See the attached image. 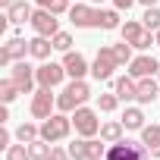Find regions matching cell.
Returning <instances> with one entry per match:
<instances>
[{
	"label": "cell",
	"instance_id": "2e32d148",
	"mask_svg": "<svg viewBox=\"0 0 160 160\" xmlns=\"http://www.w3.org/2000/svg\"><path fill=\"white\" fill-rule=\"evenodd\" d=\"M32 16H35V13H32V7L25 3V0H16V3L7 10V19H10L13 25H25V22H32Z\"/></svg>",
	"mask_w": 160,
	"mask_h": 160
},
{
	"label": "cell",
	"instance_id": "9c48e42d",
	"mask_svg": "<svg viewBox=\"0 0 160 160\" xmlns=\"http://www.w3.org/2000/svg\"><path fill=\"white\" fill-rule=\"evenodd\" d=\"M69 22H72L75 28H98V22H101V10L85 7V3H75V7H69Z\"/></svg>",
	"mask_w": 160,
	"mask_h": 160
},
{
	"label": "cell",
	"instance_id": "8992f818",
	"mask_svg": "<svg viewBox=\"0 0 160 160\" xmlns=\"http://www.w3.org/2000/svg\"><path fill=\"white\" fill-rule=\"evenodd\" d=\"M72 126H75V132L82 138H94L101 132V119H98V113L91 107H78L75 116H72Z\"/></svg>",
	"mask_w": 160,
	"mask_h": 160
},
{
	"label": "cell",
	"instance_id": "d6a6232c",
	"mask_svg": "<svg viewBox=\"0 0 160 160\" xmlns=\"http://www.w3.org/2000/svg\"><path fill=\"white\" fill-rule=\"evenodd\" d=\"M10 141H13V135H10L7 129H0V148H3V151H10Z\"/></svg>",
	"mask_w": 160,
	"mask_h": 160
},
{
	"label": "cell",
	"instance_id": "44dd1931",
	"mask_svg": "<svg viewBox=\"0 0 160 160\" xmlns=\"http://www.w3.org/2000/svg\"><path fill=\"white\" fill-rule=\"evenodd\" d=\"M122 129H126V126H122V119H119V122H104L98 135H101L107 144H113V141H122Z\"/></svg>",
	"mask_w": 160,
	"mask_h": 160
},
{
	"label": "cell",
	"instance_id": "8fae6325",
	"mask_svg": "<svg viewBox=\"0 0 160 160\" xmlns=\"http://www.w3.org/2000/svg\"><path fill=\"white\" fill-rule=\"evenodd\" d=\"M53 107H57V98L50 94V88H38L35 98H32V116L47 119V116H53Z\"/></svg>",
	"mask_w": 160,
	"mask_h": 160
},
{
	"label": "cell",
	"instance_id": "277c9868",
	"mask_svg": "<svg viewBox=\"0 0 160 160\" xmlns=\"http://www.w3.org/2000/svg\"><path fill=\"white\" fill-rule=\"evenodd\" d=\"M69 154L72 160H104L107 148H104V138H78L69 144Z\"/></svg>",
	"mask_w": 160,
	"mask_h": 160
},
{
	"label": "cell",
	"instance_id": "5b68a950",
	"mask_svg": "<svg viewBox=\"0 0 160 160\" xmlns=\"http://www.w3.org/2000/svg\"><path fill=\"white\" fill-rule=\"evenodd\" d=\"M116 66H119V60H116L113 47H101L98 57H94V63H91V75L98 78V82H107V78H113Z\"/></svg>",
	"mask_w": 160,
	"mask_h": 160
},
{
	"label": "cell",
	"instance_id": "e575fe53",
	"mask_svg": "<svg viewBox=\"0 0 160 160\" xmlns=\"http://www.w3.org/2000/svg\"><path fill=\"white\" fill-rule=\"evenodd\" d=\"M35 3H38L41 10H50V7H53V0H35Z\"/></svg>",
	"mask_w": 160,
	"mask_h": 160
},
{
	"label": "cell",
	"instance_id": "d4e9b609",
	"mask_svg": "<svg viewBox=\"0 0 160 160\" xmlns=\"http://www.w3.org/2000/svg\"><path fill=\"white\" fill-rule=\"evenodd\" d=\"M16 138H19L22 144H28V141L41 138V126H35V122H22V126L16 129Z\"/></svg>",
	"mask_w": 160,
	"mask_h": 160
},
{
	"label": "cell",
	"instance_id": "83f0119b",
	"mask_svg": "<svg viewBox=\"0 0 160 160\" xmlns=\"http://www.w3.org/2000/svg\"><path fill=\"white\" fill-rule=\"evenodd\" d=\"M119 107V94L113 91V94H98V110L101 113H113Z\"/></svg>",
	"mask_w": 160,
	"mask_h": 160
},
{
	"label": "cell",
	"instance_id": "1f68e13d",
	"mask_svg": "<svg viewBox=\"0 0 160 160\" xmlns=\"http://www.w3.org/2000/svg\"><path fill=\"white\" fill-rule=\"evenodd\" d=\"M50 160H72V154H69V148L63 151V148H57V144H53V151H50Z\"/></svg>",
	"mask_w": 160,
	"mask_h": 160
},
{
	"label": "cell",
	"instance_id": "d6986e66",
	"mask_svg": "<svg viewBox=\"0 0 160 160\" xmlns=\"http://www.w3.org/2000/svg\"><path fill=\"white\" fill-rule=\"evenodd\" d=\"M50 50H53V41H50V38H44V35H35V38L28 41V53H32L35 60H47V57H50Z\"/></svg>",
	"mask_w": 160,
	"mask_h": 160
},
{
	"label": "cell",
	"instance_id": "74e56055",
	"mask_svg": "<svg viewBox=\"0 0 160 160\" xmlns=\"http://www.w3.org/2000/svg\"><path fill=\"white\" fill-rule=\"evenodd\" d=\"M157 47H160V32H157Z\"/></svg>",
	"mask_w": 160,
	"mask_h": 160
},
{
	"label": "cell",
	"instance_id": "5bb4252c",
	"mask_svg": "<svg viewBox=\"0 0 160 160\" xmlns=\"http://www.w3.org/2000/svg\"><path fill=\"white\" fill-rule=\"evenodd\" d=\"M63 66H66V75H72V78H85V72H91L88 69V60L78 50H66L63 53Z\"/></svg>",
	"mask_w": 160,
	"mask_h": 160
},
{
	"label": "cell",
	"instance_id": "603a6c76",
	"mask_svg": "<svg viewBox=\"0 0 160 160\" xmlns=\"http://www.w3.org/2000/svg\"><path fill=\"white\" fill-rule=\"evenodd\" d=\"M119 32H122V41H129V44H135V41L141 38V32H144V25H141V22H135V19H126V22L119 25Z\"/></svg>",
	"mask_w": 160,
	"mask_h": 160
},
{
	"label": "cell",
	"instance_id": "ab89813d",
	"mask_svg": "<svg viewBox=\"0 0 160 160\" xmlns=\"http://www.w3.org/2000/svg\"><path fill=\"white\" fill-rule=\"evenodd\" d=\"M157 78H160V72H157Z\"/></svg>",
	"mask_w": 160,
	"mask_h": 160
},
{
	"label": "cell",
	"instance_id": "ac0fdd59",
	"mask_svg": "<svg viewBox=\"0 0 160 160\" xmlns=\"http://www.w3.org/2000/svg\"><path fill=\"white\" fill-rule=\"evenodd\" d=\"M138 82V104H154V98H157V78L154 75H148V78H135Z\"/></svg>",
	"mask_w": 160,
	"mask_h": 160
},
{
	"label": "cell",
	"instance_id": "6da1fadb",
	"mask_svg": "<svg viewBox=\"0 0 160 160\" xmlns=\"http://www.w3.org/2000/svg\"><path fill=\"white\" fill-rule=\"evenodd\" d=\"M91 98V88L85 78H72V82L63 88V94L57 98V110L60 113H75L78 107H85V101Z\"/></svg>",
	"mask_w": 160,
	"mask_h": 160
},
{
	"label": "cell",
	"instance_id": "d590c367",
	"mask_svg": "<svg viewBox=\"0 0 160 160\" xmlns=\"http://www.w3.org/2000/svg\"><path fill=\"white\" fill-rule=\"evenodd\" d=\"M13 3H16V0H0V7H3V10H10Z\"/></svg>",
	"mask_w": 160,
	"mask_h": 160
},
{
	"label": "cell",
	"instance_id": "cb8c5ba5",
	"mask_svg": "<svg viewBox=\"0 0 160 160\" xmlns=\"http://www.w3.org/2000/svg\"><path fill=\"white\" fill-rule=\"evenodd\" d=\"M122 22H119V10H101V22H98V28H104V32H113V28H119Z\"/></svg>",
	"mask_w": 160,
	"mask_h": 160
},
{
	"label": "cell",
	"instance_id": "f546056e",
	"mask_svg": "<svg viewBox=\"0 0 160 160\" xmlns=\"http://www.w3.org/2000/svg\"><path fill=\"white\" fill-rule=\"evenodd\" d=\"M50 41H53V50H63V53L72 50V35H69V32H57Z\"/></svg>",
	"mask_w": 160,
	"mask_h": 160
},
{
	"label": "cell",
	"instance_id": "9a60e30c",
	"mask_svg": "<svg viewBox=\"0 0 160 160\" xmlns=\"http://www.w3.org/2000/svg\"><path fill=\"white\" fill-rule=\"evenodd\" d=\"M113 91L119 94V101H135L138 98V82L132 75H119L116 82H113Z\"/></svg>",
	"mask_w": 160,
	"mask_h": 160
},
{
	"label": "cell",
	"instance_id": "ba28073f",
	"mask_svg": "<svg viewBox=\"0 0 160 160\" xmlns=\"http://www.w3.org/2000/svg\"><path fill=\"white\" fill-rule=\"evenodd\" d=\"M66 78V66L63 63H53V60H44L38 66V88H57Z\"/></svg>",
	"mask_w": 160,
	"mask_h": 160
},
{
	"label": "cell",
	"instance_id": "8d00e7d4",
	"mask_svg": "<svg viewBox=\"0 0 160 160\" xmlns=\"http://www.w3.org/2000/svg\"><path fill=\"white\" fill-rule=\"evenodd\" d=\"M141 7H157V0H138Z\"/></svg>",
	"mask_w": 160,
	"mask_h": 160
},
{
	"label": "cell",
	"instance_id": "30bf717a",
	"mask_svg": "<svg viewBox=\"0 0 160 160\" xmlns=\"http://www.w3.org/2000/svg\"><path fill=\"white\" fill-rule=\"evenodd\" d=\"M32 28H35V35L53 38V35L60 32V19H57V13H50V10H38V13L32 16Z\"/></svg>",
	"mask_w": 160,
	"mask_h": 160
},
{
	"label": "cell",
	"instance_id": "4fadbf2b",
	"mask_svg": "<svg viewBox=\"0 0 160 160\" xmlns=\"http://www.w3.org/2000/svg\"><path fill=\"white\" fill-rule=\"evenodd\" d=\"M157 72H160V63L154 57H148V53H141V57H135L129 63V75L132 78H148V75H157Z\"/></svg>",
	"mask_w": 160,
	"mask_h": 160
},
{
	"label": "cell",
	"instance_id": "4dcf8cb0",
	"mask_svg": "<svg viewBox=\"0 0 160 160\" xmlns=\"http://www.w3.org/2000/svg\"><path fill=\"white\" fill-rule=\"evenodd\" d=\"M7 160H32V154H28V144H10V151H7Z\"/></svg>",
	"mask_w": 160,
	"mask_h": 160
},
{
	"label": "cell",
	"instance_id": "52a82bcc",
	"mask_svg": "<svg viewBox=\"0 0 160 160\" xmlns=\"http://www.w3.org/2000/svg\"><path fill=\"white\" fill-rule=\"evenodd\" d=\"M10 78L19 85L22 94H35V82H38V69H32L25 60H16L13 69H10Z\"/></svg>",
	"mask_w": 160,
	"mask_h": 160
},
{
	"label": "cell",
	"instance_id": "f35d334b",
	"mask_svg": "<svg viewBox=\"0 0 160 160\" xmlns=\"http://www.w3.org/2000/svg\"><path fill=\"white\" fill-rule=\"evenodd\" d=\"M91 3H104V0H91Z\"/></svg>",
	"mask_w": 160,
	"mask_h": 160
},
{
	"label": "cell",
	"instance_id": "7402d4cb",
	"mask_svg": "<svg viewBox=\"0 0 160 160\" xmlns=\"http://www.w3.org/2000/svg\"><path fill=\"white\" fill-rule=\"evenodd\" d=\"M50 151H53V144L44 141V138L28 141V154H32V160H50Z\"/></svg>",
	"mask_w": 160,
	"mask_h": 160
},
{
	"label": "cell",
	"instance_id": "836d02e7",
	"mask_svg": "<svg viewBox=\"0 0 160 160\" xmlns=\"http://www.w3.org/2000/svg\"><path fill=\"white\" fill-rule=\"evenodd\" d=\"M113 3H116V10H132L138 0H113Z\"/></svg>",
	"mask_w": 160,
	"mask_h": 160
},
{
	"label": "cell",
	"instance_id": "f1b7e54d",
	"mask_svg": "<svg viewBox=\"0 0 160 160\" xmlns=\"http://www.w3.org/2000/svg\"><path fill=\"white\" fill-rule=\"evenodd\" d=\"M113 53H116L119 66H126V63H132V60H135V57H132V44H129V41H119V44H113Z\"/></svg>",
	"mask_w": 160,
	"mask_h": 160
},
{
	"label": "cell",
	"instance_id": "7a4b0ae2",
	"mask_svg": "<svg viewBox=\"0 0 160 160\" xmlns=\"http://www.w3.org/2000/svg\"><path fill=\"white\" fill-rule=\"evenodd\" d=\"M104 160H151V151H148L144 144H138V141L122 138V141H113V144L107 148Z\"/></svg>",
	"mask_w": 160,
	"mask_h": 160
},
{
	"label": "cell",
	"instance_id": "484cf974",
	"mask_svg": "<svg viewBox=\"0 0 160 160\" xmlns=\"http://www.w3.org/2000/svg\"><path fill=\"white\" fill-rule=\"evenodd\" d=\"M19 94L22 91H19V85L13 82V78H3V82H0V101H3V104H13Z\"/></svg>",
	"mask_w": 160,
	"mask_h": 160
},
{
	"label": "cell",
	"instance_id": "3957f363",
	"mask_svg": "<svg viewBox=\"0 0 160 160\" xmlns=\"http://www.w3.org/2000/svg\"><path fill=\"white\" fill-rule=\"evenodd\" d=\"M69 132H72V119H69L66 113H53V116H47V119L41 122V138L50 141V144L63 141Z\"/></svg>",
	"mask_w": 160,
	"mask_h": 160
},
{
	"label": "cell",
	"instance_id": "4316f807",
	"mask_svg": "<svg viewBox=\"0 0 160 160\" xmlns=\"http://www.w3.org/2000/svg\"><path fill=\"white\" fill-rule=\"evenodd\" d=\"M141 25H144L148 32H154V35H157V32H160V10H157V7H148V10H144V16H141Z\"/></svg>",
	"mask_w": 160,
	"mask_h": 160
},
{
	"label": "cell",
	"instance_id": "ffe728a7",
	"mask_svg": "<svg viewBox=\"0 0 160 160\" xmlns=\"http://www.w3.org/2000/svg\"><path fill=\"white\" fill-rule=\"evenodd\" d=\"M122 126L132 129V132H141V129H144V113H141V107H126V113H122Z\"/></svg>",
	"mask_w": 160,
	"mask_h": 160
},
{
	"label": "cell",
	"instance_id": "7c38bea8",
	"mask_svg": "<svg viewBox=\"0 0 160 160\" xmlns=\"http://www.w3.org/2000/svg\"><path fill=\"white\" fill-rule=\"evenodd\" d=\"M25 53H28V41L25 38H10L0 47V66H13L16 60H25Z\"/></svg>",
	"mask_w": 160,
	"mask_h": 160
},
{
	"label": "cell",
	"instance_id": "e0dca14e",
	"mask_svg": "<svg viewBox=\"0 0 160 160\" xmlns=\"http://www.w3.org/2000/svg\"><path fill=\"white\" fill-rule=\"evenodd\" d=\"M141 144L151 151V157H160V126H144L141 129Z\"/></svg>",
	"mask_w": 160,
	"mask_h": 160
}]
</instances>
